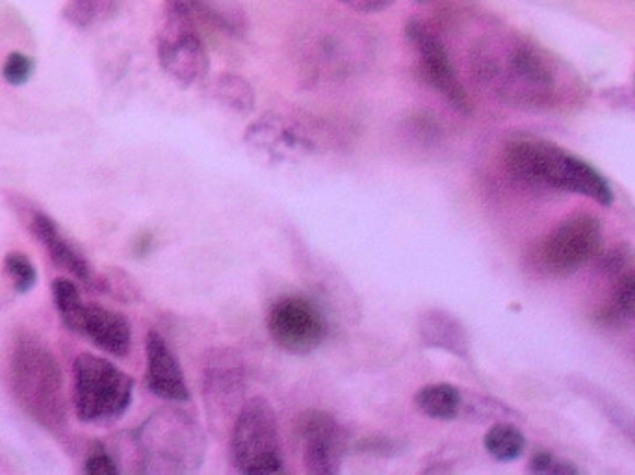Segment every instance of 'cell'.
<instances>
[{"label":"cell","mask_w":635,"mask_h":475,"mask_svg":"<svg viewBox=\"0 0 635 475\" xmlns=\"http://www.w3.org/2000/svg\"><path fill=\"white\" fill-rule=\"evenodd\" d=\"M504 166L511 179L530 188H550L584 195L598 205H613V190L597 169L545 140L522 138L509 143Z\"/></svg>","instance_id":"cell-1"},{"label":"cell","mask_w":635,"mask_h":475,"mask_svg":"<svg viewBox=\"0 0 635 475\" xmlns=\"http://www.w3.org/2000/svg\"><path fill=\"white\" fill-rule=\"evenodd\" d=\"M472 77L509 106H543L554 90V73L537 52L526 45L506 51L494 43H480L470 58Z\"/></svg>","instance_id":"cell-2"},{"label":"cell","mask_w":635,"mask_h":475,"mask_svg":"<svg viewBox=\"0 0 635 475\" xmlns=\"http://www.w3.org/2000/svg\"><path fill=\"white\" fill-rule=\"evenodd\" d=\"M10 386L17 405L49 433H64V379L51 351L32 336L17 340L10 357Z\"/></svg>","instance_id":"cell-3"},{"label":"cell","mask_w":635,"mask_h":475,"mask_svg":"<svg viewBox=\"0 0 635 475\" xmlns=\"http://www.w3.org/2000/svg\"><path fill=\"white\" fill-rule=\"evenodd\" d=\"M138 448L140 474H188L207 455V435L192 414L160 409L132 433Z\"/></svg>","instance_id":"cell-4"},{"label":"cell","mask_w":635,"mask_h":475,"mask_svg":"<svg viewBox=\"0 0 635 475\" xmlns=\"http://www.w3.org/2000/svg\"><path fill=\"white\" fill-rule=\"evenodd\" d=\"M134 379L114 362L80 353L73 364V407L82 424H112L129 411Z\"/></svg>","instance_id":"cell-5"},{"label":"cell","mask_w":635,"mask_h":475,"mask_svg":"<svg viewBox=\"0 0 635 475\" xmlns=\"http://www.w3.org/2000/svg\"><path fill=\"white\" fill-rule=\"evenodd\" d=\"M231 461L240 474L283 470V444L277 414L262 396L247 399L231 427Z\"/></svg>","instance_id":"cell-6"},{"label":"cell","mask_w":635,"mask_h":475,"mask_svg":"<svg viewBox=\"0 0 635 475\" xmlns=\"http://www.w3.org/2000/svg\"><path fill=\"white\" fill-rule=\"evenodd\" d=\"M195 13L181 0H166L156 38L160 67L182 88L201 84L208 75V54L195 28Z\"/></svg>","instance_id":"cell-7"},{"label":"cell","mask_w":635,"mask_h":475,"mask_svg":"<svg viewBox=\"0 0 635 475\" xmlns=\"http://www.w3.org/2000/svg\"><path fill=\"white\" fill-rule=\"evenodd\" d=\"M246 386V364L234 349L218 347L208 353L203 362V399L214 427H233L246 403Z\"/></svg>","instance_id":"cell-8"},{"label":"cell","mask_w":635,"mask_h":475,"mask_svg":"<svg viewBox=\"0 0 635 475\" xmlns=\"http://www.w3.org/2000/svg\"><path fill=\"white\" fill-rule=\"evenodd\" d=\"M602 251V225L591 214H574L563 219L546 236L539 249L543 270L556 277L571 275L584 268Z\"/></svg>","instance_id":"cell-9"},{"label":"cell","mask_w":635,"mask_h":475,"mask_svg":"<svg viewBox=\"0 0 635 475\" xmlns=\"http://www.w3.org/2000/svg\"><path fill=\"white\" fill-rule=\"evenodd\" d=\"M268 333L275 346L294 355H307L324 344L327 321L309 297L285 296L268 312Z\"/></svg>","instance_id":"cell-10"},{"label":"cell","mask_w":635,"mask_h":475,"mask_svg":"<svg viewBox=\"0 0 635 475\" xmlns=\"http://www.w3.org/2000/svg\"><path fill=\"white\" fill-rule=\"evenodd\" d=\"M305 470L314 475H337L348 450V435L329 412L309 411L299 416Z\"/></svg>","instance_id":"cell-11"},{"label":"cell","mask_w":635,"mask_h":475,"mask_svg":"<svg viewBox=\"0 0 635 475\" xmlns=\"http://www.w3.org/2000/svg\"><path fill=\"white\" fill-rule=\"evenodd\" d=\"M407 36L415 47L420 69L424 73V78L428 80L429 86L439 91L457 112L470 114L472 106H470L467 91L457 77L452 60L444 49L441 39L437 38L428 26L416 21L407 26Z\"/></svg>","instance_id":"cell-12"},{"label":"cell","mask_w":635,"mask_h":475,"mask_svg":"<svg viewBox=\"0 0 635 475\" xmlns=\"http://www.w3.org/2000/svg\"><path fill=\"white\" fill-rule=\"evenodd\" d=\"M244 140L251 151L270 164H285L314 151L311 140L277 114H266L249 125Z\"/></svg>","instance_id":"cell-13"},{"label":"cell","mask_w":635,"mask_h":475,"mask_svg":"<svg viewBox=\"0 0 635 475\" xmlns=\"http://www.w3.org/2000/svg\"><path fill=\"white\" fill-rule=\"evenodd\" d=\"M26 214H28L26 219L28 231L32 232V236L45 247L52 264L65 271L67 275H71L73 279H77L78 283L95 288L97 277L91 268L90 260L78 249L75 242H71L65 236L60 225L49 214L36 208L26 210Z\"/></svg>","instance_id":"cell-14"},{"label":"cell","mask_w":635,"mask_h":475,"mask_svg":"<svg viewBox=\"0 0 635 475\" xmlns=\"http://www.w3.org/2000/svg\"><path fill=\"white\" fill-rule=\"evenodd\" d=\"M145 355H147L145 381H147V388L155 394L156 398L171 401V403L190 401V390L186 385L181 364L162 334L149 331L145 340Z\"/></svg>","instance_id":"cell-15"},{"label":"cell","mask_w":635,"mask_h":475,"mask_svg":"<svg viewBox=\"0 0 635 475\" xmlns=\"http://www.w3.org/2000/svg\"><path fill=\"white\" fill-rule=\"evenodd\" d=\"M80 334L86 336L93 346L117 359H123L130 353L132 331L129 320L103 305L86 303Z\"/></svg>","instance_id":"cell-16"},{"label":"cell","mask_w":635,"mask_h":475,"mask_svg":"<svg viewBox=\"0 0 635 475\" xmlns=\"http://www.w3.org/2000/svg\"><path fill=\"white\" fill-rule=\"evenodd\" d=\"M418 334L424 346L439 349L457 359H470V342L463 323L446 310L424 312L418 321Z\"/></svg>","instance_id":"cell-17"},{"label":"cell","mask_w":635,"mask_h":475,"mask_svg":"<svg viewBox=\"0 0 635 475\" xmlns=\"http://www.w3.org/2000/svg\"><path fill=\"white\" fill-rule=\"evenodd\" d=\"M415 403L418 411L424 412L429 418L448 422L459 416L463 407V396L454 385L435 383L418 390Z\"/></svg>","instance_id":"cell-18"},{"label":"cell","mask_w":635,"mask_h":475,"mask_svg":"<svg viewBox=\"0 0 635 475\" xmlns=\"http://www.w3.org/2000/svg\"><path fill=\"white\" fill-rule=\"evenodd\" d=\"M195 15L221 28L227 34L242 36L247 30L246 12L236 0H181Z\"/></svg>","instance_id":"cell-19"},{"label":"cell","mask_w":635,"mask_h":475,"mask_svg":"<svg viewBox=\"0 0 635 475\" xmlns=\"http://www.w3.org/2000/svg\"><path fill=\"white\" fill-rule=\"evenodd\" d=\"M574 388L591 399V403H595L600 411L604 412V416L615 425L621 433L630 438L635 444V414L630 411L626 405H623L619 399L613 398L608 392H604L602 388H598L593 383H587L582 379H574Z\"/></svg>","instance_id":"cell-20"},{"label":"cell","mask_w":635,"mask_h":475,"mask_svg":"<svg viewBox=\"0 0 635 475\" xmlns=\"http://www.w3.org/2000/svg\"><path fill=\"white\" fill-rule=\"evenodd\" d=\"M52 301L58 316L71 333L80 334L86 303L82 301L77 284L67 277H58L51 284Z\"/></svg>","instance_id":"cell-21"},{"label":"cell","mask_w":635,"mask_h":475,"mask_svg":"<svg viewBox=\"0 0 635 475\" xmlns=\"http://www.w3.org/2000/svg\"><path fill=\"white\" fill-rule=\"evenodd\" d=\"M483 446L496 461L511 463L524 453L526 438L515 425L496 424L487 431L483 438Z\"/></svg>","instance_id":"cell-22"},{"label":"cell","mask_w":635,"mask_h":475,"mask_svg":"<svg viewBox=\"0 0 635 475\" xmlns=\"http://www.w3.org/2000/svg\"><path fill=\"white\" fill-rule=\"evenodd\" d=\"M119 0H67L64 15L71 25L90 28L110 19L117 10Z\"/></svg>","instance_id":"cell-23"},{"label":"cell","mask_w":635,"mask_h":475,"mask_svg":"<svg viewBox=\"0 0 635 475\" xmlns=\"http://www.w3.org/2000/svg\"><path fill=\"white\" fill-rule=\"evenodd\" d=\"M216 97L238 114H249L255 108V91L246 78L227 73L216 82Z\"/></svg>","instance_id":"cell-24"},{"label":"cell","mask_w":635,"mask_h":475,"mask_svg":"<svg viewBox=\"0 0 635 475\" xmlns=\"http://www.w3.org/2000/svg\"><path fill=\"white\" fill-rule=\"evenodd\" d=\"M606 316H610V320H635V266L617 275L611 307Z\"/></svg>","instance_id":"cell-25"},{"label":"cell","mask_w":635,"mask_h":475,"mask_svg":"<svg viewBox=\"0 0 635 475\" xmlns=\"http://www.w3.org/2000/svg\"><path fill=\"white\" fill-rule=\"evenodd\" d=\"M95 288L104 294L114 297L121 303H136L142 299V292L138 288L136 281L130 277L127 271L108 270L103 277H97Z\"/></svg>","instance_id":"cell-26"},{"label":"cell","mask_w":635,"mask_h":475,"mask_svg":"<svg viewBox=\"0 0 635 475\" xmlns=\"http://www.w3.org/2000/svg\"><path fill=\"white\" fill-rule=\"evenodd\" d=\"M4 271L17 294H28L38 283V270L23 253H8L4 257Z\"/></svg>","instance_id":"cell-27"},{"label":"cell","mask_w":635,"mask_h":475,"mask_svg":"<svg viewBox=\"0 0 635 475\" xmlns=\"http://www.w3.org/2000/svg\"><path fill=\"white\" fill-rule=\"evenodd\" d=\"M34 73V60L23 52H12L2 65V78L10 86H23Z\"/></svg>","instance_id":"cell-28"},{"label":"cell","mask_w":635,"mask_h":475,"mask_svg":"<svg viewBox=\"0 0 635 475\" xmlns=\"http://www.w3.org/2000/svg\"><path fill=\"white\" fill-rule=\"evenodd\" d=\"M82 472L90 475H117L121 468L108 448L97 446L84 461Z\"/></svg>","instance_id":"cell-29"},{"label":"cell","mask_w":635,"mask_h":475,"mask_svg":"<svg viewBox=\"0 0 635 475\" xmlns=\"http://www.w3.org/2000/svg\"><path fill=\"white\" fill-rule=\"evenodd\" d=\"M528 470L533 474H578V468L571 464L556 461L550 453H537L533 455L532 461L528 464Z\"/></svg>","instance_id":"cell-30"},{"label":"cell","mask_w":635,"mask_h":475,"mask_svg":"<svg viewBox=\"0 0 635 475\" xmlns=\"http://www.w3.org/2000/svg\"><path fill=\"white\" fill-rule=\"evenodd\" d=\"M400 448H403V444H400V442L394 440V438L372 437L361 442L359 451L372 453V455H385V457H390V455L400 453Z\"/></svg>","instance_id":"cell-31"},{"label":"cell","mask_w":635,"mask_h":475,"mask_svg":"<svg viewBox=\"0 0 635 475\" xmlns=\"http://www.w3.org/2000/svg\"><path fill=\"white\" fill-rule=\"evenodd\" d=\"M340 2L353 12L379 13L385 12L396 0H340Z\"/></svg>","instance_id":"cell-32"},{"label":"cell","mask_w":635,"mask_h":475,"mask_svg":"<svg viewBox=\"0 0 635 475\" xmlns=\"http://www.w3.org/2000/svg\"><path fill=\"white\" fill-rule=\"evenodd\" d=\"M151 247H153V238H151V234H142V236H138V238L134 240L132 251H134V255H136V257H145V255H149Z\"/></svg>","instance_id":"cell-33"},{"label":"cell","mask_w":635,"mask_h":475,"mask_svg":"<svg viewBox=\"0 0 635 475\" xmlns=\"http://www.w3.org/2000/svg\"><path fill=\"white\" fill-rule=\"evenodd\" d=\"M420 2H426V0H420Z\"/></svg>","instance_id":"cell-34"}]
</instances>
